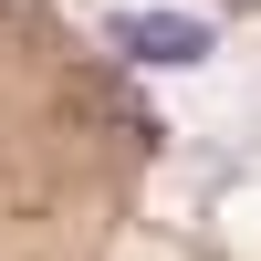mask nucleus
I'll return each mask as SVG.
<instances>
[{"mask_svg": "<svg viewBox=\"0 0 261 261\" xmlns=\"http://www.w3.org/2000/svg\"><path fill=\"white\" fill-rule=\"evenodd\" d=\"M115 42H125L136 63H199V53H209V21H157V11H125V21H115Z\"/></svg>", "mask_w": 261, "mask_h": 261, "instance_id": "1", "label": "nucleus"}]
</instances>
